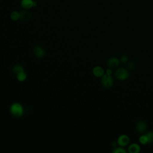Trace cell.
<instances>
[{
    "mask_svg": "<svg viewBox=\"0 0 153 153\" xmlns=\"http://www.w3.org/2000/svg\"><path fill=\"white\" fill-rule=\"evenodd\" d=\"M128 151L130 153H139L140 151V146L137 143H133L129 145Z\"/></svg>",
    "mask_w": 153,
    "mask_h": 153,
    "instance_id": "ba28073f",
    "label": "cell"
},
{
    "mask_svg": "<svg viewBox=\"0 0 153 153\" xmlns=\"http://www.w3.org/2000/svg\"><path fill=\"white\" fill-rule=\"evenodd\" d=\"M33 0H22L21 6L25 10H29L33 7Z\"/></svg>",
    "mask_w": 153,
    "mask_h": 153,
    "instance_id": "9c48e42d",
    "label": "cell"
},
{
    "mask_svg": "<svg viewBox=\"0 0 153 153\" xmlns=\"http://www.w3.org/2000/svg\"><path fill=\"white\" fill-rule=\"evenodd\" d=\"M93 74L96 77H102L105 74V71L100 66H96L93 69Z\"/></svg>",
    "mask_w": 153,
    "mask_h": 153,
    "instance_id": "52a82bcc",
    "label": "cell"
},
{
    "mask_svg": "<svg viewBox=\"0 0 153 153\" xmlns=\"http://www.w3.org/2000/svg\"><path fill=\"white\" fill-rule=\"evenodd\" d=\"M113 153H126L127 151L123 148V146H117L115 148H114L112 150Z\"/></svg>",
    "mask_w": 153,
    "mask_h": 153,
    "instance_id": "5bb4252c",
    "label": "cell"
},
{
    "mask_svg": "<svg viewBox=\"0 0 153 153\" xmlns=\"http://www.w3.org/2000/svg\"><path fill=\"white\" fill-rule=\"evenodd\" d=\"M146 135L148 137V143H153V131H148L146 133Z\"/></svg>",
    "mask_w": 153,
    "mask_h": 153,
    "instance_id": "e0dca14e",
    "label": "cell"
},
{
    "mask_svg": "<svg viewBox=\"0 0 153 153\" xmlns=\"http://www.w3.org/2000/svg\"><path fill=\"white\" fill-rule=\"evenodd\" d=\"M100 82L102 85L106 88H110L114 84V78L111 75H107L105 74L100 79Z\"/></svg>",
    "mask_w": 153,
    "mask_h": 153,
    "instance_id": "3957f363",
    "label": "cell"
},
{
    "mask_svg": "<svg viewBox=\"0 0 153 153\" xmlns=\"http://www.w3.org/2000/svg\"><path fill=\"white\" fill-rule=\"evenodd\" d=\"M26 76H27V75L24 71L21 72L17 74V78L20 81H25L26 79Z\"/></svg>",
    "mask_w": 153,
    "mask_h": 153,
    "instance_id": "2e32d148",
    "label": "cell"
},
{
    "mask_svg": "<svg viewBox=\"0 0 153 153\" xmlns=\"http://www.w3.org/2000/svg\"><path fill=\"white\" fill-rule=\"evenodd\" d=\"M33 53L35 56H36L38 58H42L45 55V52L44 49L39 46H36L34 48Z\"/></svg>",
    "mask_w": 153,
    "mask_h": 153,
    "instance_id": "8fae6325",
    "label": "cell"
},
{
    "mask_svg": "<svg viewBox=\"0 0 153 153\" xmlns=\"http://www.w3.org/2000/svg\"><path fill=\"white\" fill-rule=\"evenodd\" d=\"M20 20L23 22H28L30 20L32 17V14L29 11L25 10L22 11L20 13Z\"/></svg>",
    "mask_w": 153,
    "mask_h": 153,
    "instance_id": "30bf717a",
    "label": "cell"
},
{
    "mask_svg": "<svg viewBox=\"0 0 153 153\" xmlns=\"http://www.w3.org/2000/svg\"><path fill=\"white\" fill-rule=\"evenodd\" d=\"M10 18L14 21H17L20 19V13L18 11H14L11 13Z\"/></svg>",
    "mask_w": 153,
    "mask_h": 153,
    "instance_id": "7c38bea8",
    "label": "cell"
},
{
    "mask_svg": "<svg viewBox=\"0 0 153 153\" xmlns=\"http://www.w3.org/2000/svg\"><path fill=\"white\" fill-rule=\"evenodd\" d=\"M10 111L11 114L15 117H20L23 115L24 112V109L21 104L19 103H13L10 108Z\"/></svg>",
    "mask_w": 153,
    "mask_h": 153,
    "instance_id": "6da1fadb",
    "label": "cell"
},
{
    "mask_svg": "<svg viewBox=\"0 0 153 153\" xmlns=\"http://www.w3.org/2000/svg\"><path fill=\"white\" fill-rule=\"evenodd\" d=\"M105 73H106V74H107V75H111L112 73V69L109 68L108 69H107L106 70Z\"/></svg>",
    "mask_w": 153,
    "mask_h": 153,
    "instance_id": "ffe728a7",
    "label": "cell"
},
{
    "mask_svg": "<svg viewBox=\"0 0 153 153\" xmlns=\"http://www.w3.org/2000/svg\"><path fill=\"white\" fill-rule=\"evenodd\" d=\"M127 67L129 70H133L135 68V63L133 61H128L127 63Z\"/></svg>",
    "mask_w": 153,
    "mask_h": 153,
    "instance_id": "ac0fdd59",
    "label": "cell"
},
{
    "mask_svg": "<svg viewBox=\"0 0 153 153\" xmlns=\"http://www.w3.org/2000/svg\"><path fill=\"white\" fill-rule=\"evenodd\" d=\"M130 137L127 134H121L117 139L118 145L120 146H126L129 144Z\"/></svg>",
    "mask_w": 153,
    "mask_h": 153,
    "instance_id": "277c9868",
    "label": "cell"
},
{
    "mask_svg": "<svg viewBox=\"0 0 153 153\" xmlns=\"http://www.w3.org/2000/svg\"><path fill=\"white\" fill-rule=\"evenodd\" d=\"M13 71L14 74H16V75L21 72H23L24 71V69L21 66V65H17L16 66H14L13 69Z\"/></svg>",
    "mask_w": 153,
    "mask_h": 153,
    "instance_id": "9a60e30c",
    "label": "cell"
},
{
    "mask_svg": "<svg viewBox=\"0 0 153 153\" xmlns=\"http://www.w3.org/2000/svg\"><path fill=\"white\" fill-rule=\"evenodd\" d=\"M128 61V57L126 55H123L120 58V62L123 63H127Z\"/></svg>",
    "mask_w": 153,
    "mask_h": 153,
    "instance_id": "d6986e66",
    "label": "cell"
},
{
    "mask_svg": "<svg viewBox=\"0 0 153 153\" xmlns=\"http://www.w3.org/2000/svg\"><path fill=\"white\" fill-rule=\"evenodd\" d=\"M130 75L129 71L125 68H118L115 72V78L120 81H124L127 79Z\"/></svg>",
    "mask_w": 153,
    "mask_h": 153,
    "instance_id": "7a4b0ae2",
    "label": "cell"
},
{
    "mask_svg": "<svg viewBox=\"0 0 153 153\" xmlns=\"http://www.w3.org/2000/svg\"><path fill=\"white\" fill-rule=\"evenodd\" d=\"M139 141L141 144H143V145H146V144L149 143L148 139V137L146 135V134L140 135V137H139Z\"/></svg>",
    "mask_w": 153,
    "mask_h": 153,
    "instance_id": "4fadbf2b",
    "label": "cell"
},
{
    "mask_svg": "<svg viewBox=\"0 0 153 153\" xmlns=\"http://www.w3.org/2000/svg\"><path fill=\"white\" fill-rule=\"evenodd\" d=\"M148 128L147 124L143 121H140L136 125V130L139 133H144Z\"/></svg>",
    "mask_w": 153,
    "mask_h": 153,
    "instance_id": "8992f818",
    "label": "cell"
},
{
    "mask_svg": "<svg viewBox=\"0 0 153 153\" xmlns=\"http://www.w3.org/2000/svg\"><path fill=\"white\" fill-rule=\"evenodd\" d=\"M120 64V60L116 57H112L107 61V65L109 68L114 69L118 67Z\"/></svg>",
    "mask_w": 153,
    "mask_h": 153,
    "instance_id": "5b68a950",
    "label": "cell"
}]
</instances>
